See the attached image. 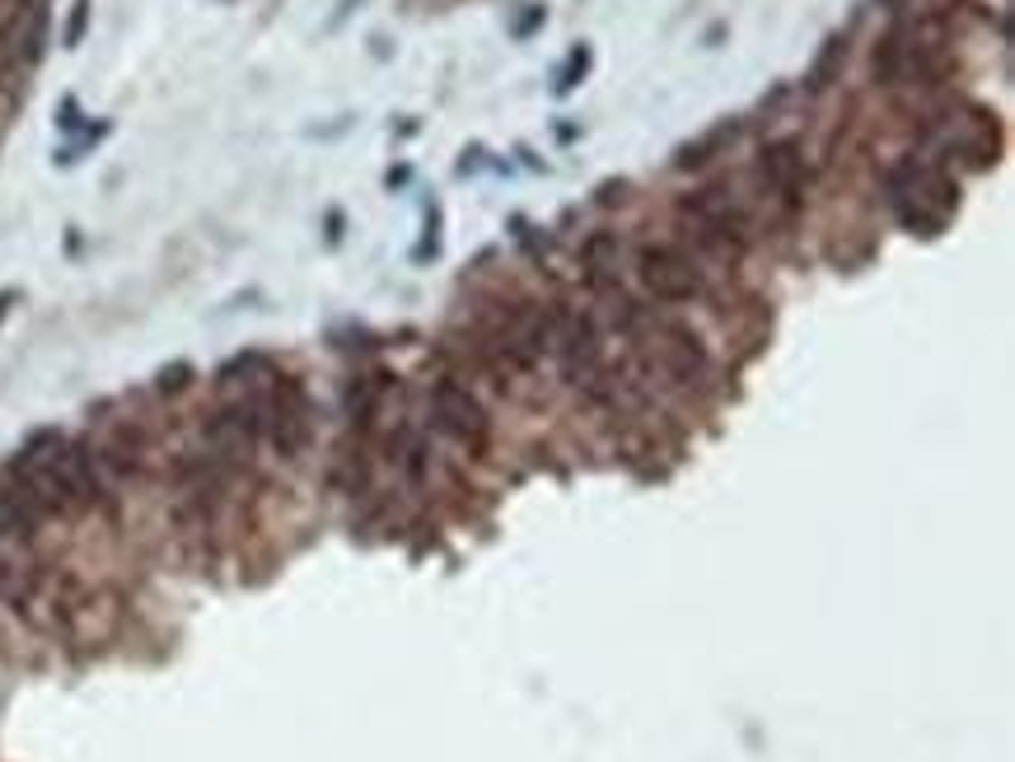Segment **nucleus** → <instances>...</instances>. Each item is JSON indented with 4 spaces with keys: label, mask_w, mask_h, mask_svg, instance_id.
<instances>
[{
    "label": "nucleus",
    "mask_w": 1015,
    "mask_h": 762,
    "mask_svg": "<svg viewBox=\"0 0 1015 762\" xmlns=\"http://www.w3.org/2000/svg\"><path fill=\"white\" fill-rule=\"evenodd\" d=\"M636 272H642V286L655 295V300H665V304H689V300H697V295L707 290V286H702L697 262L683 253V248H674V243L642 248Z\"/></svg>",
    "instance_id": "nucleus-1"
},
{
    "label": "nucleus",
    "mask_w": 1015,
    "mask_h": 762,
    "mask_svg": "<svg viewBox=\"0 0 1015 762\" xmlns=\"http://www.w3.org/2000/svg\"><path fill=\"white\" fill-rule=\"evenodd\" d=\"M431 416L445 435H455L468 449H482L492 435V422H487V412H482V402L468 394L459 379H441L431 388Z\"/></svg>",
    "instance_id": "nucleus-2"
},
{
    "label": "nucleus",
    "mask_w": 1015,
    "mask_h": 762,
    "mask_svg": "<svg viewBox=\"0 0 1015 762\" xmlns=\"http://www.w3.org/2000/svg\"><path fill=\"white\" fill-rule=\"evenodd\" d=\"M763 178H768V188L782 197V201H801L805 192V160H801V146L795 141H772L763 150Z\"/></svg>",
    "instance_id": "nucleus-3"
},
{
    "label": "nucleus",
    "mask_w": 1015,
    "mask_h": 762,
    "mask_svg": "<svg viewBox=\"0 0 1015 762\" xmlns=\"http://www.w3.org/2000/svg\"><path fill=\"white\" fill-rule=\"evenodd\" d=\"M735 141H740V122H735V117L716 122L711 132H702L697 141H689V146L674 154V168H702V164H711L716 154H721L726 146H735Z\"/></svg>",
    "instance_id": "nucleus-4"
},
{
    "label": "nucleus",
    "mask_w": 1015,
    "mask_h": 762,
    "mask_svg": "<svg viewBox=\"0 0 1015 762\" xmlns=\"http://www.w3.org/2000/svg\"><path fill=\"white\" fill-rule=\"evenodd\" d=\"M276 361L268 351H239L234 361H225L221 370H215V388H253V384H262L268 375H276Z\"/></svg>",
    "instance_id": "nucleus-5"
},
{
    "label": "nucleus",
    "mask_w": 1015,
    "mask_h": 762,
    "mask_svg": "<svg viewBox=\"0 0 1015 762\" xmlns=\"http://www.w3.org/2000/svg\"><path fill=\"white\" fill-rule=\"evenodd\" d=\"M889 178H899V183H913V188H917V183H923V168H917V164H899ZM927 183H941V192H945V197H960V188H950V183H945L941 174H927ZM945 197H941V207H950ZM913 201H917V211H903V225H913V229H917V225H927V229H941L936 221H927V197H923V192H913Z\"/></svg>",
    "instance_id": "nucleus-6"
},
{
    "label": "nucleus",
    "mask_w": 1015,
    "mask_h": 762,
    "mask_svg": "<svg viewBox=\"0 0 1015 762\" xmlns=\"http://www.w3.org/2000/svg\"><path fill=\"white\" fill-rule=\"evenodd\" d=\"M842 61H847V38L842 34H833L829 42H824V52H819V61L809 66V75H805V89L809 95H824L838 75H842Z\"/></svg>",
    "instance_id": "nucleus-7"
},
{
    "label": "nucleus",
    "mask_w": 1015,
    "mask_h": 762,
    "mask_svg": "<svg viewBox=\"0 0 1015 762\" xmlns=\"http://www.w3.org/2000/svg\"><path fill=\"white\" fill-rule=\"evenodd\" d=\"M197 384V370L187 365V361H174V365H164L160 375H154V394H164V398H178L187 394V388Z\"/></svg>",
    "instance_id": "nucleus-8"
},
{
    "label": "nucleus",
    "mask_w": 1015,
    "mask_h": 762,
    "mask_svg": "<svg viewBox=\"0 0 1015 762\" xmlns=\"http://www.w3.org/2000/svg\"><path fill=\"white\" fill-rule=\"evenodd\" d=\"M585 71H590V48H585V42H581V48H575V52L567 57V66L557 71V80H553V89H557V95H571V89H575V85L585 80Z\"/></svg>",
    "instance_id": "nucleus-9"
},
{
    "label": "nucleus",
    "mask_w": 1015,
    "mask_h": 762,
    "mask_svg": "<svg viewBox=\"0 0 1015 762\" xmlns=\"http://www.w3.org/2000/svg\"><path fill=\"white\" fill-rule=\"evenodd\" d=\"M85 28H89V0H75V10H71V24H66V48H81Z\"/></svg>",
    "instance_id": "nucleus-10"
},
{
    "label": "nucleus",
    "mask_w": 1015,
    "mask_h": 762,
    "mask_svg": "<svg viewBox=\"0 0 1015 762\" xmlns=\"http://www.w3.org/2000/svg\"><path fill=\"white\" fill-rule=\"evenodd\" d=\"M14 300H20V295H14V290H5V295H0V323L10 318V309H14Z\"/></svg>",
    "instance_id": "nucleus-11"
}]
</instances>
